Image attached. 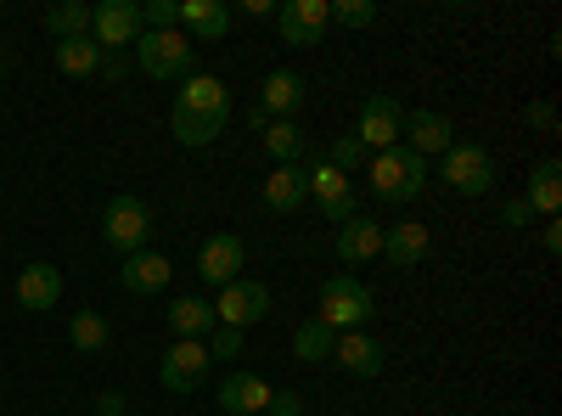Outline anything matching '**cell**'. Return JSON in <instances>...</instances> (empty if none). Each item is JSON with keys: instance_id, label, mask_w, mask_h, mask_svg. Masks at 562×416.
<instances>
[{"instance_id": "6da1fadb", "label": "cell", "mask_w": 562, "mask_h": 416, "mask_svg": "<svg viewBox=\"0 0 562 416\" xmlns=\"http://www.w3.org/2000/svg\"><path fill=\"white\" fill-rule=\"evenodd\" d=\"M231 124V85L214 79V74H192L175 97V113H169V130L180 147H209L214 135Z\"/></svg>"}, {"instance_id": "7a4b0ae2", "label": "cell", "mask_w": 562, "mask_h": 416, "mask_svg": "<svg viewBox=\"0 0 562 416\" xmlns=\"http://www.w3.org/2000/svg\"><path fill=\"white\" fill-rule=\"evenodd\" d=\"M135 63H140V74H153V79H192V68H198V45L186 40L180 29H140V40H135Z\"/></svg>"}, {"instance_id": "3957f363", "label": "cell", "mask_w": 562, "mask_h": 416, "mask_svg": "<svg viewBox=\"0 0 562 416\" xmlns=\"http://www.w3.org/2000/svg\"><path fill=\"white\" fill-rule=\"evenodd\" d=\"M371 310H378L371 288L360 282V276L344 270V276H333V282L321 288V310H315V321H321V327H333V333H366Z\"/></svg>"}, {"instance_id": "277c9868", "label": "cell", "mask_w": 562, "mask_h": 416, "mask_svg": "<svg viewBox=\"0 0 562 416\" xmlns=\"http://www.w3.org/2000/svg\"><path fill=\"white\" fill-rule=\"evenodd\" d=\"M428 187V158H416L411 147H389V153H371V192L383 203H411Z\"/></svg>"}, {"instance_id": "5b68a950", "label": "cell", "mask_w": 562, "mask_h": 416, "mask_svg": "<svg viewBox=\"0 0 562 416\" xmlns=\"http://www.w3.org/2000/svg\"><path fill=\"white\" fill-rule=\"evenodd\" d=\"M102 237H108V248L113 254H140L147 248V237H153V209L140 203L135 192H119V198H108V214H102Z\"/></svg>"}, {"instance_id": "8992f818", "label": "cell", "mask_w": 562, "mask_h": 416, "mask_svg": "<svg viewBox=\"0 0 562 416\" xmlns=\"http://www.w3.org/2000/svg\"><path fill=\"white\" fill-rule=\"evenodd\" d=\"M439 180L461 198H484L495 187V158L479 147V142H456L445 158H439Z\"/></svg>"}, {"instance_id": "52a82bcc", "label": "cell", "mask_w": 562, "mask_h": 416, "mask_svg": "<svg viewBox=\"0 0 562 416\" xmlns=\"http://www.w3.org/2000/svg\"><path fill=\"white\" fill-rule=\"evenodd\" d=\"M304 180H310V198H315V209L333 220V225H344V220H355L360 209H355V187H349V175H338L326 158H315V153H304Z\"/></svg>"}, {"instance_id": "ba28073f", "label": "cell", "mask_w": 562, "mask_h": 416, "mask_svg": "<svg viewBox=\"0 0 562 416\" xmlns=\"http://www.w3.org/2000/svg\"><path fill=\"white\" fill-rule=\"evenodd\" d=\"M400 135H405V108L389 97V90H378V97H366V102H360L355 142H360L366 153H389V147H400Z\"/></svg>"}, {"instance_id": "9c48e42d", "label": "cell", "mask_w": 562, "mask_h": 416, "mask_svg": "<svg viewBox=\"0 0 562 416\" xmlns=\"http://www.w3.org/2000/svg\"><path fill=\"white\" fill-rule=\"evenodd\" d=\"M265 315H270V288L248 282V276H237V282L220 288V299H214V321H220V327L248 333V327H259Z\"/></svg>"}, {"instance_id": "30bf717a", "label": "cell", "mask_w": 562, "mask_h": 416, "mask_svg": "<svg viewBox=\"0 0 562 416\" xmlns=\"http://www.w3.org/2000/svg\"><path fill=\"white\" fill-rule=\"evenodd\" d=\"M209 349L198 344V338H175L169 344V355H164V366H158V383L169 389V394H192V389H203V378H209Z\"/></svg>"}, {"instance_id": "8fae6325", "label": "cell", "mask_w": 562, "mask_h": 416, "mask_svg": "<svg viewBox=\"0 0 562 416\" xmlns=\"http://www.w3.org/2000/svg\"><path fill=\"white\" fill-rule=\"evenodd\" d=\"M90 40H97L102 52L135 45L140 40V7L135 0H102V7H90Z\"/></svg>"}, {"instance_id": "7c38bea8", "label": "cell", "mask_w": 562, "mask_h": 416, "mask_svg": "<svg viewBox=\"0 0 562 416\" xmlns=\"http://www.w3.org/2000/svg\"><path fill=\"white\" fill-rule=\"evenodd\" d=\"M304 108V74H293V68H276V74H265V85H259V102H254V130H265L270 119H293Z\"/></svg>"}, {"instance_id": "4fadbf2b", "label": "cell", "mask_w": 562, "mask_h": 416, "mask_svg": "<svg viewBox=\"0 0 562 416\" xmlns=\"http://www.w3.org/2000/svg\"><path fill=\"white\" fill-rule=\"evenodd\" d=\"M326 23H333V0H288V7H276L281 45H321Z\"/></svg>"}, {"instance_id": "5bb4252c", "label": "cell", "mask_w": 562, "mask_h": 416, "mask_svg": "<svg viewBox=\"0 0 562 416\" xmlns=\"http://www.w3.org/2000/svg\"><path fill=\"white\" fill-rule=\"evenodd\" d=\"M243 265H248V248H243V237H231V231H220V237H209L198 248V276L209 288H231L243 276Z\"/></svg>"}, {"instance_id": "9a60e30c", "label": "cell", "mask_w": 562, "mask_h": 416, "mask_svg": "<svg viewBox=\"0 0 562 416\" xmlns=\"http://www.w3.org/2000/svg\"><path fill=\"white\" fill-rule=\"evenodd\" d=\"M400 147H411L416 158H445V153L456 147V130H450L445 113L416 108V113H405V142H400Z\"/></svg>"}, {"instance_id": "2e32d148", "label": "cell", "mask_w": 562, "mask_h": 416, "mask_svg": "<svg viewBox=\"0 0 562 416\" xmlns=\"http://www.w3.org/2000/svg\"><path fill=\"white\" fill-rule=\"evenodd\" d=\"M231 29V7L225 0H180V34L192 45H214Z\"/></svg>"}, {"instance_id": "e0dca14e", "label": "cell", "mask_w": 562, "mask_h": 416, "mask_svg": "<svg viewBox=\"0 0 562 416\" xmlns=\"http://www.w3.org/2000/svg\"><path fill=\"white\" fill-rule=\"evenodd\" d=\"M383 259L394 270H416L422 259H428V225L422 220H394L383 225Z\"/></svg>"}, {"instance_id": "ac0fdd59", "label": "cell", "mask_w": 562, "mask_h": 416, "mask_svg": "<svg viewBox=\"0 0 562 416\" xmlns=\"http://www.w3.org/2000/svg\"><path fill=\"white\" fill-rule=\"evenodd\" d=\"M383 360H389V349L371 333H338V344H333V366H344L349 378H378Z\"/></svg>"}, {"instance_id": "d6986e66", "label": "cell", "mask_w": 562, "mask_h": 416, "mask_svg": "<svg viewBox=\"0 0 562 416\" xmlns=\"http://www.w3.org/2000/svg\"><path fill=\"white\" fill-rule=\"evenodd\" d=\"M169 276H175V265L164 259V254H130L124 259V270H119V288L124 293H135V299H153V293H164L169 288Z\"/></svg>"}, {"instance_id": "ffe728a7", "label": "cell", "mask_w": 562, "mask_h": 416, "mask_svg": "<svg viewBox=\"0 0 562 416\" xmlns=\"http://www.w3.org/2000/svg\"><path fill=\"white\" fill-rule=\"evenodd\" d=\"M57 299H63V270H57V265L34 259V265L18 270V304H23V310L40 315V310H52Z\"/></svg>"}, {"instance_id": "44dd1931", "label": "cell", "mask_w": 562, "mask_h": 416, "mask_svg": "<svg viewBox=\"0 0 562 416\" xmlns=\"http://www.w3.org/2000/svg\"><path fill=\"white\" fill-rule=\"evenodd\" d=\"M304 198H310L304 164H276V169L265 175V209H270V214H293V209H304Z\"/></svg>"}, {"instance_id": "7402d4cb", "label": "cell", "mask_w": 562, "mask_h": 416, "mask_svg": "<svg viewBox=\"0 0 562 416\" xmlns=\"http://www.w3.org/2000/svg\"><path fill=\"white\" fill-rule=\"evenodd\" d=\"M383 254V225L371 220V214H355L338 225V259L344 265H366V259H378Z\"/></svg>"}, {"instance_id": "603a6c76", "label": "cell", "mask_w": 562, "mask_h": 416, "mask_svg": "<svg viewBox=\"0 0 562 416\" xmlns=\"http://www.w3.org/2000/svg\"><path fill=\"white\" fill-rule=\"evenodd\" d=\"M270 383L265 378H254V372H231L225 383H220V411H231V416H259L265 405H270Z\"/></svg>"}, {"instance_id": "cb8c5ba5", "label": "cell", "mask_w": 562, "mask_h": 416, "mask_svg": "<svg viewBox=\"0 0 562 416\" xmlns=\"http://www.w3.org/2000/svg\"><path fill=\"white\" fill-rule=\"evenodd\" d=\"M214 327H220V321H214V304L209 299H175L169 304V333L175 338H198L203 344Z\"/></svg>"}, {"instance_id": "d4e9b609", "label": "cell", "mask_w": 562, "mask_h": 416, "mask_svg": "<svg viewBox=\"0 0 562 416\" xmlns=\"http://www.w3.org/2000/svg\"><path fill=\"white\" fill-rule=\"evenodd\" d=\"M524 203H529V214L557 220V209H562V164H557V158H546V164L529 175V192H524Z\"/></svg>"}, {"instance_id": "484cf974", "label": "cell", "mask_w": 562, "mask_h": 416, "mask_svg": "<svg viewBox=\"0 0 562 416\" xmlns=\"http://www.w3.org/2000/svg\"><path fill=\"white\" fill-rule=\"evenodd\" d=\"M259 142H265V153H270L276 164H304V153H310L304 130H299L293 119H270V124L259 130Z\"/></svg>"}, {"instance_id": "4316f807", "label": "cell", "mask_w": 562, "mask_h": 416, "mask_svg": "<svg viewBox=\"0 0 562 416\" xmlns=\"http://www.w3.org/2000/svg\"><path fill=\"white\" fill-rule=\"evenodd\" d=\"M57 68L68 79H97L102 74V45L97 40H57Z\"/></svg>"}, {"instance_id": "83f0119b", "label": "cell", "mask_w": 562, "mask_h": 416, "mask_svg": "<svg viewBox=\"0 0 562 416\" xmlns=\"http://www.w3.org/2000/svg\"><path fill=\"white\" fill-rule=\"evenodd\" d=\"M108 338H113V333H108V315H102V310H79V315L68 321V344H74L79 355H102Z\"/></svg>"}, {"instance_id": "f1b7e54d", "label": "cell", "mask_w": 562, "mask_h": 416, "mask_svg": "<svg viewBox=\"0 0 562 416\" xmlns=\"http://www.w3.org/2000/svg\"><path fill=\"white\" fill-rule=\"evenodd\" d=\"M45 29H52L57 40H90V7L85 0H63V7L45 12Z\"/></svg>"}, {"instance_id": "f546056e", "label": "cell", "mask_w": 562, "mask_h": 416, "mask_svg": "<svg viewBox=\"0 0 562 416\" xmlns=\"http://www.w3.org/2000/svg\"><path fill=\"white\" fill-rule=\"evenodd\" d=\"M333 344H338V333L321 327V321H304V327L293 333V355H299V360H315V366L333 360Z\"/></svg>"}, {"instance_id": "4dcf8cb0", "label": "cell", "mask_w": 562, "mask_h": 416, "mask_svg": "<svg viewBox=\"0 0 562 416\" xmlns=\"http://www.w3.org/2000/svg\"><path fill=\"white\" fill-rule=\"evenodd\" d=\"M326 164H333L338 175H355L360 164H371V153H366V147L355 142V135H338V142L326 147Z\"/></svg>"}, {"instance_id": "1f68e13d", "label": "cell", "mask_w": 562, "mask_h": 416, "mask_svg": "<svg viewBox=\"0 0 562 416\" xmlns=\"http://www.w3.org/2000/svg\"><path fill=\"white\" fill-rule=\"evenodd\" d=\"M333 23H344V29H371V23H378V7H371V0H333Z\"/></svg>"}, {"instance_id": "d6a6232c", "label": "cell", "mask_w": 562, "mask_h": 416, "mask_svg": "<svg viewBox=\"0 0 562 416\" xmlns=\"http://www.w3.org/2000/svg\"><path fill=\"white\" fill-rule=\"evenodd\" d=\"M140 29H180V0H147L140 7Z\"/></svg>"}, {"instance_id": "836d02e7", "label": "cell", "mask_w": 562, "mask_h": 416, "mask_svg": "<svg viewBox=\"0 0 562 416\" xmlns=\"http://www.w3.org/2000/svg\"><path fill=\"white\" fill-rule=\"evenodd\" d=\"M203 349H209V360H237V349H243V333H237V327H214V333L203 338Z\"/></svg>"}, {"instance_id": "e575fe53", "label": "cell", "mask_w": 562, "mask_h": 416, "mask_svg": "<svg viewBox=\"0 0 562 416\" xmlns=\"http://www.w3.org/2000/svg\"><path fill=\"white\" fill-rule=\"evenodd\" d=\"M265 411H270V416H304V400H299V394H293V389H276V394H270V405H265Z\"/></svg>"}, {"instance_id": "d590c367", "label": "cell", "mask_w": 562, "mask_h": 416, "mask_svg": "<svg viewBox=\"0 0 562 416\" xmlns=\"http://www.w3.org/2000/svg\"><path fill=\"white\" fill-rule=\"evenodd\" d=\"M130 74V57L124 52H102V79H124Z\"/></svg>"}, {"instance_id": "8d00e7d4", "label": "cell", "mask_w": 562, "mask_h": 416, "mask_svg": "<svg viewBox=\"0 0 562 416\" xmlns=\"http://www.w3.org/2000/svg\"><path fill=\"white\" fill-rule=\"evenodd\" d=\"M529 124H535V130H557V108H551V102H535V108H529Z\"/></svg>"}, {"instance_id": "74e56055", "label": "cell", "mask_w": 562, "mask_h": 416, "mask_svg": "<svg viewBox=\"0 0 562 416\" xmlns=\"http://www.w3.org/2000/svg\"><path fill=\"white\" fill-rule=\"evenodd\" d=\"M97 416H130V411H124V394H119V389H108V394L97 400Z\"/></svg>"}, {"instance_id": "f35d334b", "label": "cell", "mask_w": 562, "mask_h": 416, "mask_svg": "<svg viewBox=\"0 0 562 416\" xmlns=\"http://www.w3.org/2000/svg\"><path fill=\"white\" fill-rule=\"evenodd\" d=\"M501 220H506V225H529V203H524V198H512V203L501 209Z\"/></svg>"}, {"instance_id": "ab89813d", "label": "cell", "mask_w": 562, "mask_h": 416, "mask_svg": "<svg viewBox=\"0 0 562 416\" xmlns=\"http://www.w3.org/2000/svg\"><path fill=\"white\" fill-rule=\"evenodd\" d=\"M540 248H546V254H551V259H557V254H562V225H557V220H551V225H546V231H540Z\"/></svg>"}, {"instance_id": "60d3db41", "label": "cell", "mask_w": 562, "mask_h": 416, "mask_svg": "<svg viewBox=\"0 0 562 416\" xmlns=\"http://www.w3.org/2000/svg\"><path fill=\"white\" fill-rule=\"evenodd\" d=\"M243 18H276L270 0H243Z\"/></svg>"}, {"instance_id": "b9f144b4", "label": "cell", "mask_w": 562, "mask_h": 416, "mask_svg": "<svg viewBox=\"0 0 562 416\" xmlns=\"http://www.w3.org/2000/svg\"><path fill=\"white\" fill-rule=\"evenodd\" d=\"M0 18H7V7H0Z\"/></svg>"}, {"instance_id": "7bdbcfd3", "label": "cell", "mask_w": 562, "mask_h": 416, "mask_svg": "<svg viewBox=\"0 0 562 416\" xmlns=\"http://www.w3.org/2000/svg\"><path fill=\"white\" fill-rule=\"evenodd\" d=\"M0 68H7V63H0Z\"/></svg>"}]
</instances>
